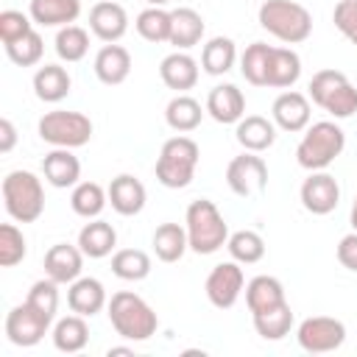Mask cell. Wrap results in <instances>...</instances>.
Segmentation results:
<instances>
[{"mask_svg":"<svg viewBox=\"0 0 357 357\" xmlns=\"http://www.w3.org/2000/svg\"><path fill=\"white\" fill-rule=\"evenodd\" d=\"M310 98L337 120H346L357 112V86L340 70H318L310 78Z\"/></svg>","mask_w":357,"mask_h":357,"instance_id":"52a82bcc","label":"cell"},{"mask_svg":"<svg viewBox=\"0 0 357 357\" xmlns=\"http://www.w3.org/2000/svg\"><path fill=\"white\" fill-rule=\"evenodd\" d=\"M109 204L117 215L123 218H131V215H139L145 209V201H148V192H145V184L139 178H134L131 173H120L112 178L109 184Z\"/></svg>","mask_w":357,"mask_h":357,"instance_id":"2e32d148","label":"cell"},{"mask_svg":"<svg viewBox=\"0 0 357 357\" xmlns=\"http://www.w3.org/2000/svg\"><path fill=\"white\" fill-rule=\"evenodd\" d=\"M53 45H56L59 59L67 61V64H73V61H81L86 56V50H89V33L84 28H78V25H64V28H59Z\"/></svg>","mask_w":357,"mask_h":357,"instance_id":"ab89813d","label":"cell"},{"mask_svg":"<svg viewBox=\"0 0 357 357\" xmlns=\"http://www.w3.org/2000/svg\"><path fill=\"white\" fill-rule=\"evenodd\" d=\"M340 204V187L335 176L324 170H312L301 184V206L312 215H329Z\"/></svg>","mask_w":357,"mask_h":357,"instance_id":"4fadbf2b","label":"cell"},{"mask_svg":"<svg viewBox=\"0 0 357 357\" xmlns=\"http://www.w3.org/2000/svg\"><path fill=\"white\" fill-rule=\"evenodd\" d=\"M234 61H237V47L229 36H212L201 50V67L209 75L229 73L234 67Z\"/></svg>","mask_w":357,"mask_h":357,"instance_id":"1f68e13d","label":"cell"},{"mask_svg":"<svg viewBox=\"0 0 357 357\" xmlns=\"http://www.w3.org/2000/svg\"><path fill=\"white\" fill-rule=\"evenodd\" d=\"M198 159H201V151H198V142L178 134V137H170L162 151H159V159H156V181L170 187V190H181L192 181L195 176V167H198Z\"/></svg>","mask_w":357,"mask_h":357,"instance_id":"8992f818","label":"cell"},{"mask_svg":"<svg viewBox=\"0 0 357 357\" xmlns=\"http://www.w3.org/2000/svg\"><path fill=\"white\" fill-rule=\"evenodd\" d=\"M159 78L165 81L167 89H176L178 95H184L187 89H192L198 84V61L192 56H187L184 50H176L162 59Z\"/></svg>","mask_w":357,"mask_h":357,"instance_id":"ffe728a7","label":"cell"},{"mask_svg":"<svg viewBox=\"0 0 357 357\" xmlns=\"http://www.w3.org/2000/svg\"><path fill=\"white\" fill-rule=\"evenodd\" d=\"M201 117H204V109H201V103H198L195 98H190V95H176V98L167 103V109H165L167 126H170L173 131H178V134L195 131V128L201 126Z\"/></svg>","mask_w":357,"mask_h":357,"instance_id":"d6a6232c","label":"cell"},{"mask_svg":"<svg viewBox=\"0 0 357 357\" xmlns=\"http://www.w3.org/2000/svg\"><path fill=\"white\" fill-rule=\"evenodd\" d=\"M89 343V326H86V318L73 312V315H64L56 321L53 326V346L64 354H75L81 351L84 346Z\"/></svg>","mask_w":357,"mask_h":357,"instance_id":"f546056e","label":"cell"},{"mask_svg":"<svg viewBox=\"0 0 357 357\" xmlns=\"http://www.w3.org/2000/svg\"><path fill=\"white\" fill-rule=\"evenodd\" d=\"M259 25L284 45H298L312 33V14L293 0H265L259 6Z\"/></svg>","mask_w":357,"mask_h":357,"instance_id":"5b68a950","label":"cell"},{"mask_svg":"<svg viewBox=\"0 0 357 357\" xmlns=\"http://www.w3.org/2000/svg\"><path fill=\"white\" fill-rule=\"evenodd\" d=\"M42 53H45V42H42V36L36 31H31L28 36L6 45V56L17 67H33V64H39L42 61Z\"/></svg>","mask_w":357,"mask_h":357,"instance_id":"60d3db41","label":"cell"},{"mask_svg":"<svg viewBox=\"0 0 357 357\" xmlns=\"http://www.w3.org/2000/svg\"><path fill=\"white\" fill-rule=\"evenodd\" d=\"M337 262L357 273V231L340 237V243H337Z\"/></svg>","mask_w":357,"mask_h":357,"instance_id":"bcb514c9","label":"cell"},{"mask_svg":"<svg viewBox=\"0 0 357 357\" xmlns=\"http://www.w3.org/2000/svg\"><path fill=\"white\" fill-rule=\"evenodd\" d=\"M25 234L14 226V223H3L0 226V265L3 268H14L25 259Z\"/></svg>","mask_w":357,"mask_h":357,"instance_id":"b9f144b4","label":"cell"},{"mask_svg":"<svg viewBox=\"0 0 357 357\" xmlns=\"http://www.w3.org/2000/svg\"><path fill=\"white\" fill-rule=\"evenodd\" d=\"M204 17L195 8H173L170 11V45L176 50H190L204 39Z\"/></svg>","mask_w":357,"mask_h":357,"instance_id":"d4e9b609","label":"cell"},{"mask_svg":"<svg viewBox=\"0 0 357 357\" xmlns=\"http://www.w3.org/2000/svg\"><path fill=\"white\" fill-rule=\"evenodd\" d=\"M89 31L100 42H120L128 31V14L114 0H100L89 11Z\"/></svg>","mask_w":357,"mask_h":357,"instance_id":"5bb4252c","label":"cell"},{"mask_svg":"<svg viewBox=\"0 0 357 357\" xmlns=\"http://www.w3.org/2000/svg\"><path fill=\"white\" fill-rule=\"evenodd\" d=\"M3 206L17 223H33L45 212L42 178L31 170H11L3 178Z\"/></svg>","mask_w":357,"mask_h":357,"instance_id":"3957f363","label":"cell"},{"mask_svg":"<svg viewBox=\"0 0 357 357\" xmlns=\"http://www.w3.org/2000/svg\"><path fill=\"white\" fill-rule=\"evenodd\" d=\"M351 226H354V231H357V198H354V204H351Z\"/></svg>","mask_w":357,"mask_h":357,"instance_id":"681fc988","label":"cell"},{"mask_svg":"<svg viewBox=\"0 0 357 357\" xmlns=\"http://www.w3.org/2000/svg\"><path fill=\"white\" fill-rule=\"evenodd\" d=\"M39 137L53 148H81L92 139V120L81 112H47L39 120Z\"/></svg>","mask_w":357,"mask_h":357,"instance_id":"ba28073f","label":"cell"},{"mask_svg":"<svg viewBox=\"0 0 357 357\" xmlns=\"http://www.w3.org/2000/svg\"><path fill=\"white\" fill-rule=\"evenodd\" d=\"M128 73H131V53L117 42H106L95 56L98 81L106 86H117L128 78Z\"/></svg>","mask_w":357,"mask_h":357,"instance_id":"d6986e66","label":"cell"},{"mask_svg":"<svg viewBox=\"0 0 357 357\" xmlns=\"http://www.w3.org/2000/svg\"><path fill=\"white\" fill-rule=\"evenodd\" d=\"M67 304H70L73 312H78L84 318H92L109 304L106 301V287L92 276H78L75 282H70Z\"/></svg>","mask_w":357,"mask_h":357,"instance_id":"7402d4cb","label":"cell"},{"mask_svg":"<svg viewBox=\"0 0 357 357\" xmlns=\"http://www.w3.org/2000/svg\"><path fill=\"white\" fill-rule=\"evenodd\" d=\"M346 148V134L337 123L321 120L304 128V137L296 148V162L304 170H326Z\"/></svg>","mask_w":357,"mask_h":357,"instance_id":"7a4b0ae2","label":"cell"},{"mask_svg":"<svg viewBox=\"0 0 357 357\" xmlns=\"http://www.w3.org/2000/svg\"><path fill=\"white\" fill-rule=\"evenodd\" d=\"M148 6H165V3H170V0H145Z\"/></svg>","mask_w":357,"mask_h":357,"instance_id":"f907efd6","label":"cell"},{"mask_svg":"<svg viewBox=\"0 0 357 357\" xmlns=\"http://www.w3.org/2000/svg\"><path fill=\"white\" fill-rule=\"evenodd\" d=\"M226 248H229L231 259L240 262V265H254L265 257V240L251 229H240V231L229 234Z\"/></svg>","mask_w":357,"mask_h":357,"instance_id":"74e56055","label":"cell"},{"mask_svg":"<svg viewBox=\"0 0 357 357\" xmlns=\"http://www.w3.org/2000/svg\"><path fill=\"white\" fill-rule=\"evenodd\" d=\"M206 112L212 120L231 126L245 117V98L234 84H218L206 95Z\"/></svg>","mask_w":357,"mask_h":357,"instance_id":"ac0fdd59","label":"cell"},{"mask_svg":"<svg viewBox=\"0 0 357 357\" xmlns=\"http://www.w3.org/2000/svg\"><path fill=\"white\" fill-rule=\"evenodd\" d=\"M25 301L53 321V318H56V310H59V282H53L50 276L33 282L31 290H28V298H25Z\"/></svg>","mask_w":357,"mask_h":357,"instance_id":"7bdbcfd3","label":"cell"},{"mask_svg":"<svg viewBox=\"0 0 357 357\" xmlns=\"http://www.w3.org/2000/svg\"><path fill=\"white\" fill-rule=\"evenodd\" d=\"M243 284H245L243 268H240V262L231 259V262H220V265H215V268L209 271L204 290H206V298L212 301V307L229 310V307H234V301L240 298Z\"/></svg>","mask_w":357,"mask_h":357,"instance_id":"7c38bea8","label":"cell"},{"mask_svg":"<svg viewBox=\"0 0 357 357\" xmlns=\"http://www.w3.org/2000/svg\"><path fill=\"white\" fill-rule=\"evenodd\" d=\"M271 117H273L276 128H282V131H290V134L304 131L310 126V100H307V95L293 92V89L282 92L271 106Z\"/></svg>","mask_w":357,"mask_h":357,"instance_id":"9a60e30c","label":"cell"},{"mask_svg":"<svg viewBox=\"0 0 357 357\" xmlns=\"http://www.w3.org/2000/svg\"><path fill=\"white\" fill-rule=\"evenodd\" d=\"M114 245H117V231H114V226L112 223H106V220H92V223H86L81 231H78V248L84 251V257H89V259H103V257H109L112 251H114Z\"/></svg>","mask_w":357,"mask_h":357,"instance_id":"83f0119b","label":"cell"},{"mask_svg":"<svg viewBox=\"0 0 357 357\" xmlns=\"http://www.w3.org/2000/svg\"><path fill=\"white\" fill-rule=\"evenodd\" d=\"M31 31H33L31 14H22V11H14V8L0 11V39H3V45H11V42L28 36Z\"/></svg>","mask_w":357,"mask_h":357,"instance_id":"ee69618b","label":"cell"},{"mask_svg":"<svg viewBox=\"0 0 357 357\" xmlns=\"http://www.w3.org/2000/svg\"><path fill=\"white\" fill-rule=\"evenodd\" d=\"M271 47L273 45H265V42H254L243 50L240 56V73L248 84L254 86H265V78H268V56H271Z\"/></svg>","mask_w":357,"mask_h":357,"instance_id":"f35d334b","label":"cell"},{"mask_svg":"<svg viewBox=\"0 0 357 357\" xmlns=\"http://www.w3.org/2000/svg\"><path fill=\"white\" fill-rule=\"evenodd\" d=\"M106 354H109V357H114V354H131V349H128V346H112Z\"/></svg>","mask_w":357,"mask_h":357,"instance_id":"c3c4849f","label":"cell"},{"mask_svg":"<svg viewBox=\"0 0 357 357\" xmlns=\"http://www.w3.org/2000/svg\"><path fill=\"white\" fill-rule=\"evenodd\" d=\"M284 287L276 276H254L248 284H245V304L251 310V315L257 312H265V310H273L279 304H284Z\"/></svg>","mask_w":357,"mask_h":357,"instance_id":"f1b7e54d","label":"cell"},{"mask_svg":"<svg viewBox=\"0 0 357 357\" xmlns=\"http://www.w3.org/2000/svg\"><path fill=\"white\" fill-rule=\"evenodd\" d=\"M73 78L61 64H45L33 73V92L45 103H59L70 95Z\"/></svg>","mask_w":357,"mask_h":357,"instance_id":"4316f807","label":"cell"},{"mask_svg":"<svg viewBox=\"0 0 357 357\" xmlns=\"http://www.w3.org/2000/svg\"><path fill=\"white\" fill-rule=\"evenodd\" d=\"M106 310H109V321H112V326H114V332L120 337L139 343V340H148L151 335H156L159 318H156V312L151 310V304L142 296L120 290V293L112 296Z\"/></svg>","mask_w":357,"mask_h":357,"instance_id":"6da1fadb","label":"cell"},{"mask_svg":"<svg viewBox=\"0 0 357 357\" xmlns=\"http://www.w3.org/2000/svg\"><path fill=\"white\" fill-rule=\"evenodd\" d=\"M298 78H301V59H298V53L290 50V47H271L265 86L287 89V86H293Z\"/></svg>","mask_w":357,"mask_h":357,"instance_id":"484cf974","label":"cell"},{"mask_svg":"<svg viewBox=\"0 0 357 357\" xmlns=\"http://www.w3.org/2000/svg\"><path fill=\"white\" fill-rule=\"evenodd\" d=\"M28 14L36 25L45 28H64L73 25L81 14V0H31Z\"/></svg>","mask_w":357,"mask_h":357,"instance_id":"cb8c5ba5","label":"cell"},{"mask_svg":"<svg viewBox=\"0 0 357 357\" xmlns=\"http://www.w3.org/2000/svg\"><path fill=\"white\" fill-rule=\"evenodd\" d=\"M234 137H237V142H240L245 151L262 153V151H268V148L276 142V123L268 120V117H262V114H245V117L237 123Z\"/></svg>","mask_w":357,"mask_h":357,"instance_id":"603a6c76","label":"cell"},{"mask_svg":"<svg viewBox=\"0 0 357 357\" xmlns=\"http://www.w3.org/2000/svg\"><path fill=\"white\" fill-rule=\"evenodd\" d=\"M134 25L145 42H170V11H165L162 6H148L145 11H139Z\"/></svg>","mask_w":357,"mask_h":357,"instance_id":"8d00e7d4","label":"cell"},{"mask_svg":"<svg viewBox=\"0 0 357 357\" xmlns=\"http://www.w3.org/2000/svg\"><path fill=\"white\" fill-rule=\"evenodd\" d=\"M184 229H187V240L190 248L195 254H215L218 248L226 245L229 240V226L220 215V209L215 206V201L209 198H198L187 206V218H184Z\"/></svg>","mask_w":357,"mask_h":357,"instance_id":"277c9868","label":"cell"},{"mask_svg":"<svg viewBox=\"0 0 357 357\" xmlns=\"http://www.w3.org/2000/svg\"><path fill=\"white\" fill-rule=\"evenodd\" d=\"M226 184L240 198L262 192L268 187V165H265V159L251 153V151L234 156L229 162V167H226Z\"/></svg>","mask_w":357,"mask_h":357,"instance_id":"30bf717a","label":"cell"},{"mask_svg":"<svg viewBox=\"0 0 357 357\" xmlns=\"http://www.w3.org/2000/svg\"><path fill=\"white\" fill-rule=\"evenodd\" d=\"M42 173H45V181L59 187V190H67V187H75L78 178H81V162L78 156H73V148H56L50 153H45L42 159Z\"/></svg>","mask_w":357,"mask_h":357,"instance_id":"44dd1931","label":"cell"},{"mask_svg":"<svg viewBox=\"0 0 357 357\" xmlns=\"http://www.w3.org/2000/svg\"><path fill=\"white\" fill-rule=\"evenodd\" d=\"M106 201H109V192L98 184V181H78L75 187H73V195H70V206H73V212L78 215V218H98L100 212H103V206H106Z\"/></svg>","mask_w":357,"mask_h":357,"instance_id":"836d02e7","label":"cell"},{"mask_svg":"<svg viewBox=\"0 0 357 357\" xmlns=\"http://www.w3.org/2000/svg\"><path fill=\"white\" fill-rule=\"evenodd\" d=\"M332 22L351 45H357V0H337L332 11Z\"/></svg>","mask_w":357,"mask_h":357,"instance_id":"f6af8a7d","label":"cell"},{"mask_svg":"<svg viewBox=\"0 0 357 357\" xmlns=\"http://www.w3.org/2000/svg\"><path fill=\"white\" fill-rule=\"evenodd\" d=\"M190 248L187 240V229L178 223H162L153 231V251L162 262H178L184 257V251Z\"/></svg>","mask_w":357,"mask_h":357,"instance_id":"4dcf8cb0","label":"cell"},{"mask_svg":"<svg viewBox=\"0 0 357 357\" xmlns=\"http://www.w3.org/2000/svg\"><path fill=\"white\" fill-rule=\"evenodd\" d=\"M84 271V251L70 243H56L45 254V276H50L59 284H70Z\"/></svg>","mask_w":357,"mask_h":357,"instance_id":"e0dca14e","label":"cell"},{"mask_svg":"<svg viewBox=\"0 0 357 357\" xmlns=\"http://www.w3.org/2000/svg\"><path fill=\"white\" fill-rule=\"evenodd\" d=\"M14 142H17V128L8 117H3L0 120V153H8L14 148Z\"/></svg>","mask_w":357,"mask_h":357,"instance_id":"7dc6e473","label":"cell"},{"mask_svg":"<svg viewBox=\"0 0 357 357\" xmlns=\"http://www.w3.org/2000/svg\"><path fill=\"white\" fill-rule=\"evenodd\" d=\"M50 324L53 321L47 315H42L36 307H31L28 301H22L14 310H8V315H6V337L14 346L28 349V346H36L47 335Z\"/></svg>","mask_w":357,"mask_h":357,"instance_id":"8fae6325","label":"cell"},{"mask_svg":"<svg viewBox=\"0 0 357 357\" xmlns=\"http://www.w3.org/2000/svg\"><path fill=\"white\" fill-rule=\"evenodd\" d=\"M296 340L304 351L310 354H326V351H335L343 346L346 340V326L343 321L337 318H329V315H312V318H304L296 329Z\"/></svg>","mask_w":357,"mask_h":357,"instance_id":"9c48e42d","label":"cell"},{"mask_svg":"<svg viewBox=\"0 0 357 357\" xmlns=\"http://www.w3.org/2000/svg\"><path fill=\"white\" fill-rule=\"evenodd\" d=\"M254 329L262 340H282L290 335L293 329V310L290 304H279L273 310H265V312H257L254 315Z\"/></svg>","mask_w":357,"mask_h":357,"instance_id":"e575fe53","label":"cell"},{"mask_svg":"<svg viewBox=\"0 0 357 357\" xmlns=\"http://www.w3.org/2000/svg\"><path fill=\"white\" fill-rule=\"evenodd\" d=\"M112 273L123 282H142L151 273V257L142 248H120L112 257Z\"/></svg>","mask_w":357,"mask_h":357,"instance_id":"d590c367","label":"cell"}]
</instances>
